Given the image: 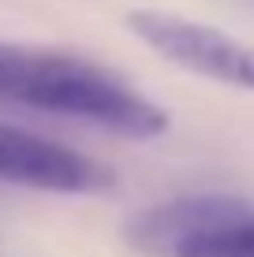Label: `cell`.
<instances>
[{"label": "cell", "instance_id": "obj_2", "mask_svg": "<svg viewBox=\"0 0 254 257\" xmlns=\"http://www.w3.org/2000/svg\"><path fill=\"white\" fill-rule=\"evenodd\" d=\"M127 242L146 257H254V201L195 194L138 212Z\"/></svg>", "mask_w": 254, "mask_h": 257}, {"label": "cell", "instance_id": "obj_3", "mask_svg": "<svg viewBox=\"0 0 254 257\" xmlns=\"http://www.w3.org/2000/svg\"><path fill=\"white\" fill-rule=\"evenodd\" d=\"M127 30L138 41H146L153 52H161L168 64L254 93V45H247V41L232 38L209 23H195L187 15L157 12V8L127 12Z\"/></svg>", "mask_w": 254, "mask_h": 257}, {"label": "cell", "instance_id": "obj_4", "mask_svg": "<svg viewBox=\"0 0 254 257\" xmlns=\"http://www.w3.org/2000/svg\"><path fill=\"white\" fill-rule=\"evenodd\" d=\"M0 183L49 194H101L116 187V172L64 142L0 123Z\"/></svg>", "mask_w": 254, "mask_h": 257}, {"label": "cell", "instance_id": "obj_1", "mask_svg": "<svg viewBox=\"0 0 254 257\" xmlns=\"http://www.w3.org/2000/svg\"><path fill=\"white\" fill-rule=\"evenodd\" d=\"M0 104L78 119L124 138H157L168 112L131 90L120 75L71 52H45L0 41Z\"/></svg>", "mask_w": 254, "mask_h": 257}]
</instances>
